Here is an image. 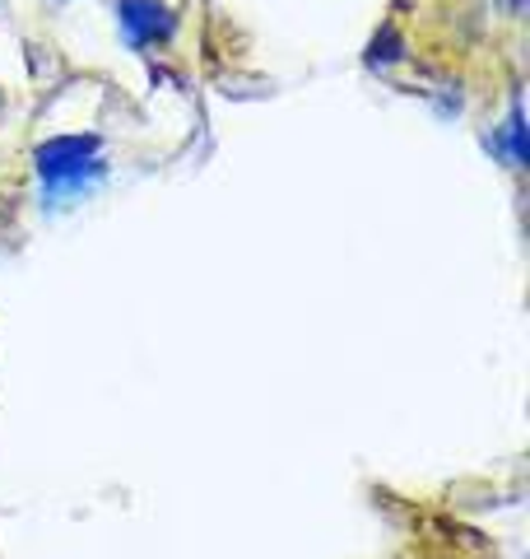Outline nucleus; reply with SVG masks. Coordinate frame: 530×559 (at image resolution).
<instances>
[{
  "mask_svg": "<svg viewBox=\"0 0 530 559\" xmlns=\"http://www.w3.org/2000/svg\"><path fill=\"white\" fill-rule=\"evenodd\" d=\"M112 10H117V33L135 51L168 47L177 38V28H182V20H177V10L168 0H112Z\"/></svg>",
  "mask_w": 530,
  "mask_h": 559,
  "instance_id": "nucleus-2",
  "label": "nucleus"
},
{
  "mask_svg": "<svg viewBox=\"0 0 530 559\" xmlns=\"http://www.w3.org/2000/svg\"><path fill=\"white\" fill-rule=\"evenodd\" d=\"M33 182H38L43 201H84L108 182L112 159L103 135L94 131H65V135H47L38 150H33Z\"/></svg>",
  "mask_w": 530,
  "mask_h": 559,
  "instance_id": "nucleus-1",
  "label": "nucleus"
},
{
  "mask_svg": "<svg viewBox=\"0 0 530 559\" xmlns=\"http://www.w3.org/2000/svg\"><path fill=\"white\" fill-rule=\"evenodd\" d=\"M498 140H507V164H511V173H521V164H526V121H521V103H511V117H507V127H498Z\"/></svg>",
  "mask_w": 530,
  "mask_h": 559,
  "instance_id": "nucleus-3",
  "label": "nucleus"
}]
</instances>
